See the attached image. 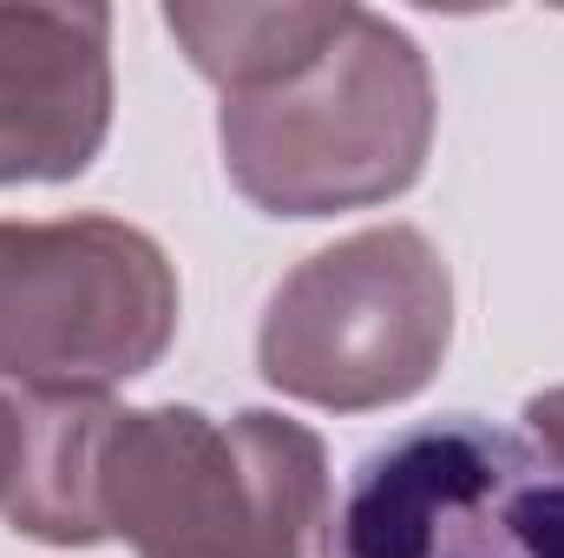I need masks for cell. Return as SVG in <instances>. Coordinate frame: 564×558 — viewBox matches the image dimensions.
<instances>
[{
  "mask_svg": "<svg viewBox=\"0 0 564 558\" xmlns=\"http://www.w3.org/2000/svg\"><path fill=\"white\" fill-rule=\"evenodd\" d=\"M99 546L139 558H302L328 519V460L302 420L106 408L93 440Z\"/></svg>",
  "mask_w": 564,
  "mask_h": 558,
  "instance_id": "6da1fadb",
  "label": "cell"
},
{
  "mask_svg": "<svg viewBox=\"0 0 564 558\" xmlns=\"http://www.w3.org/2000/svg\"><path fill=\"white\" fill-rule=\"evenodd\" d=\"M217 144L230 184L270 217H335L401 197L433 144L426 53L381 13L348 7L341 33L295 73L224 93Z\"/></svg>",
  "mask_w": 564,
  "mask_h": 558,
  "instance_id": "7a4b0ae2",
  "label": "cell"
},
{
  "mask_svg": "<svg viewBox=\"0 0 564 558\" xmlns=\"http://www.w3.org/2000/svg\"><path fill=\"white\" fill-rule=\"evenodd\" d=\"M453 342V277L414 224L355 230L276 282L257 368L263 382L335 415H368L421 395Z\"/></svg>",
  "mask_w": 564,
  "mask_h": 558,
  "instance_id": "3957f363",
  "label": "cell"
},
{
  "mask_svg": "<svg viewBox=\"0 0 564 558\" xmlns=\"http://www.w3.org/2000/svg\"><path fill=\"white\" fill-rule=\"evenodd\" d=\"M322 558H564V466L486 415L401 427L341 480Z\"/></svg>",
  "mask_w": 564,
  "mask_h": 558,
  "instance_id": "277c9868",
  "label": "cell"
},
{
  "mask_svg": "<svg viewBox=\"0 0 564 558\" xmlns=\"http://www.w3.org/2000/svg\"><path fill=\"white\" fill-rule=\"evenodd\" d=\"M177 277L119 217L0 224V382L20 395H106L164 362Z\"/></svg>",
  "mask_w": 564,
  "mask_h": 558,
  "instance_id": "5b68a950",
  "label": "cell"
},
{
  "mask_svg": "<svg viewBox=\"0 0 564 558\" xmlns=\"http://www.w3.org/2000/svg\"><path fill=\"white\" fill-rule=\"evenodd\" d=\"M112 132V13L0 7V184H66Z\"/></svg>",
  "mask_w": 564,
  "mask_h": 558,
  "instance_id": "8992f818",
  "label": "cell"
},
{
  "mask_svg": "<svg viewBox=\"0 0 564 558\" xmlns=\"http://www.w3.org/2000/svg\"><path fill=\"white\" fill-rule=\"evenodd\" d=\"M348 20V0H270V7H164L171 40L217 93H250L308 66Z\"/></svg>",
  "mask_w": 564,
  "mask_h": 558,
  "instance_id": "52a82bcc",
  "label": "cell"
},
{
  "mask_svg": "<svg viewBox=\"0 0 564 558\" xmlns=\"http://www.w3.org/2000/svg\"><path fill=\"white\" fill-rule=\"evenodd\" d=\"M525 420H532V440H539V447L564 466V388L532 395V401H525Z\"/></svg>",
  "mask_w": 564,
  "mask_h": 558,
  "instance_id": "ba28073f",
  "label": "cell"
},
{
  "mask_svg": "<svg viewBox=\"0 0 564 558\" xmlns=\"http://www.w3.org/2000/svg\"><path fill=\"white\" fill-rule=\"evenodd\" d=\"M20 433H26V420H20V401H13V395H0V506H7L13 466H20Z\"/></svg>",
  "mask_w": 564,
  "mask_h": 558,
  "instance_id": "9c48e42d",
  "label": "cell"
}]
</instances>
